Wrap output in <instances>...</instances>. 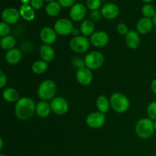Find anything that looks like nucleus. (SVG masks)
<instances>
[{"mask_svg": "<svg viewBox=\"0 0 156 156\" xmlns=\"http://www.w3.org/2000/svg\"><path fill=\"white\" fill-rule=\"evenodd\" d=\"M142 13L145 18H152L156 14L155 8L151 4H146L142 8Z\"/></svg>", "mask_w": 156, "mask_h": 156, "instance_id": "nucleus-28", "label": "nucleus"}, {"mask_svg": "<svg viewBox=\"0 0 156 156\" xmlns=\"http://www.w3.org/2000/svg\"><path fill=\"white\" fill-rule=\"evenodd\" d=\"M142 1H143L144 2H146L147 4H149V2H152V0H142Z\"/></svg>", "mask_w": 156, "mask_h": 156, "instance_id": "nucleus-42", "label": "nucleus"}, {"mask_svg": "<svg viewBox=\"0 0 156 156\" xmlns=\"http://www.w3.org/2000/svg\"><path fill=\"white\" fill-rule=\"evenodd\" d=\"M86 13V7L82 3H76L70 9L69 16L73 21L78 22L84 19Z\"/></svg>", "mask_w": 156, "mask_h": 156, "instance_id": "nucleus-14", "label": "nucleus"}, {"mask_svg": "<svg viewBox=\"0 0 156 156\" xmlns=\"http://www.w3.org/2000/svg\"><path fill=\"white\" fill-rule=\"evenodd\" d=\"M155 122L150 118H143L136 125V133L142 139H149L155 132Z\"/></svg>", "mask_w": 156, "mask_h": 156, "instance_id": "nucleus-4", "label": "nucleus"}, {"mask_svg": "<svg viewBox=\"0 0 156 156\" xmlns=\"http://www.w3.org/2000/svg\"><path fill=\"white\" fill-rule=\"evenodd\" d=\"M149 118L152 120H156V101H152L148 105L146 109Z\"/></svg>", "mask_w": 156, "mask_h": 156, "instance_id": "nucleus-29", "label": "nucleus"}, {"mask_svg": "<svg viewBox=\"0 0 156 156\" xmlns=\"http://www.w3.org/2000/svg\"><path fill=\"white\" fill-rule=\"evenodd\" d=\"M15 44H16L15 38L12 35H8L4 37H2L1 41H0V45L2 48L7 51L15 48Z\"/></svg>", "mask_w": 156, "mask_h": 156, "instance_id": "nucleus-26", "label": "nucleus"}, {"mask_svg": "<svg viewBox=\"0 0 156 156\" xmlns=\"http://www.w3.org/2000/svg\"><path fill=\"white\" fill-rule=\"evenodd\" d=\"M40 38L44 44L51 45L56 42L57 39V34L54 28L50 27H45L40 31Z\"/></svg>", "mask_w": 156, "mask_h": 156, "instance_id": "nucleus-13", "label": "nucleus"}, {"mask_svg": "<svg viewBox=\"0 0 156 156\" xmlns=\"http://www.w3.org/2000/svg\"><path fill=\"white\" fill-rule=\"evenodd\" d=\"M30 6L35 10H39L44 5V0H30Z\"/></svg>", "mask_w": 156, "mask_h": 156, "instance_id": "nucleus-35", "label": "nucleus"}, {"mask_svg": "<svg viewBox=\"0 0 156 156\" xmlns=\"http://www.w3.org/2000/svg\"><path fill=\"white\" fill-rule=\"evenodd\" d=\"M153 21L151 18H142L138 21L136 24V29L138 33L141 34H149L153 27Z\"/></svg>", "mask_w": 156, "mask_h": 156, "instance_id": "nucleus-17", "label": "nucleus"}, {"mask_svg": "<svg viewBox=\"0 0 156 156\" xmlns=\"http://www.w3.org/2000/svg\"><path fill=\"white\" fill-rule=\"evenodd\" d=\"M155 131H156V120L155 121Z\"/></svg>", "mask_w": 156, "mask_h": 156, "instance_id": "nucleus-44", "label": "nucleus"}, {"mask_svg": "<svg viewBox=\"0 0 156 156\" xmlns=\"http://www.w3.org/2000/svg\"><path fill=\"white\" fill-rule=\"evenodd\" d=\"M89 17L91 21H92L93 22H94V21H98L102 17L101 12H100V11L98 10L91 11V13H90Z\"/></svg>", "mask_w": 156, "mask_h": 156, "instance_id": "nucleus-34", "label": "nucleus"}, {"mask_svg": "<svg viewBox=\"0 0 156 156\" xmlns=\"http://www.w3.org/2000/svg\"><path fill=\"white\" fill-rule=\"evenodd\" d=\"M61 9H62V6L60 5L58 2H49L48 4L46 6V13L49 15V16L51 17H55L56 15H59L61 12Z\"/></svg>", "mask_w": 156, "mask_h": 156, "instance_id": "nucleus-25", "label": "nucleus"}, {"mask_svg": "<svg viewBox=\"0 0 156 156\" xmlns=\"http://www.w3.org/2000/svg\"><path fill=\"white\" fill-rule=\"evenodd\" d=\"M53 28L57 34L66 36L73 33L74 27H73V22L67 18H61L55 22Z\"/></svg>", "mask_w": 156, "mask_h": 156, "instance_id": "nucleus-8", "label": "nucleus"}, {"mask_svg": "<svg viewBox=\"0 0 156 156\" xmlns=\"http://www.w3.org/2000/svg\"><path fill=\"white\" fill-rule=\"evenodd\" d=\"M22 53L19 49L13 48L7 51L5 54V60L10 65H16L21 62Z\"/></svg>", "mask_w": 156, "mask_h": 156, "instance_id": "nucleus-19", "label": "nucleus"}, {"mask_svg": "<svg viewBox=\"0 0 156 156\" xmlns=\"http://www.w3.org/2000/svg\"><path fill=\"white\" fill-rule=\"evenodd\" d=\"M106 117L105 114L100 112V111H96L92 112L88 114L85 120L87 126H89L91 129H99L102 127L105 123Z\"/></svg>", "mask_w": 156, "mask_h": 156, "instance_id": "nucleus-7", "label": "nucleus"}, {"mask_svg": "<svg viewBox=\"0 0 156 156\" xmlns=\"http://www.w3.org/2000/svg\"><path fill=\"white\" fill-rule=\"evenodd\" d=\"M2 97L5 101L8 102H17L19 100L20 94L18 93V90H16L14 88H7L3 91Z\"/></svg>", "mask_w": 156, "mask_h": 156, "instance_id": "nucleus-22", "label": "nucleus"}, {"mask_svg": "<svg viewBox=\"0 0 156 156\" xmlns=\"http://www.w3.org/2000/svg\"><path fill=\"white\" fill-rule=\"evenodd\" d=\"M96 106L98 109V111L103 114H106L107 112H108L111 106L110 100L105 95L98 96L96 101Z\"/></svg>", "mask_w": 156, "mask_h": 156, "instance_id": "nucleus-23", "label": "nucleus"}, {"mask_svg": "<svg viewBox=\"0 0 156 156\" xmlns=\"http://www.w3.org/2000/svg\"><path fill=\"white\" fill-rule=\"evenodd\" d=\"M94 22L91 20H85L80 25V31L83 34V36L88 37L91 36L94 33Z\"/></svg>", "mask_w": 156, "mask_h": 156, "instance_id": "nucleus-24", "label": "nucleus"}, {"mask_svg": "<svg viewBox=\"0 0 156 156\" xmlns=\"http://www.w3.org/2000/svg\"><path fill=\"white\" fill-rule=\"evenodd\" d=\"M101 14L102 16L108 20H113L115 19L119 15V10L118 6L114 3H107L103 8L101 9Z\"/></svg>", "mask_w": 156, "mask_h": 156, "instance_id": "nucleus-16", "label": "nucleus"}, {"mask_svg": "<svg viewBox=\"0 0 156 156\" xmlns=\"http://www.w3.org/2000/svg\"><path fill=\"white\" fill-rule=\"evenodd\" d=\"M44 1L48 2H54L55 0H44Z\"/></svg>", "mask_w": 156, "mask_h": 156, "instance_id": "nucleus-43", "label": "nucleus"}, {"mask_svg": "<svg viewBox=\"0 0 156 156\" xmlns=\"http://www.w3.org/2000/svg\"><path fill=\"white\" fill-rule=\"evenodd\" d=\"M19 11L13 7H9L5 9L2 12V19L3 22L8 24H16L20 19Z\"/></svg>", "mask_w": 156, "mask_h": 156, "instance_id": "nucleus-10", "label": "nucleus"}, {"mask_svg": "<svg viewBox=\"0 0 156 156\" xmlns=\"http://www.w3.org/2000/svg\"><path fill=\"white\" fill-rule=\"evenodd\" d=\"M21 17L27 21H31L35 18L34 9L30 5H22L19 9Z\"/></svg>", "mask_w": 156, "mask_h": 156, "instance_id": "nucleus-21", "label": "nucleus"}, {"mask_svg": "<svg viewBox=\"0 0 156 156\" xmlns=\"http://www.w3.org/2000/svg\"><path fill=\"white\" fill-rule=\"evenodd\" d=\"M39 53L42 60L47 62H52L54 59L55 56H56L53 47L50 45H47V44H44L40 47Z\"/></svg>", "mask_w": 156, "mask_h": 156, "instance_id": "nucleus-18", "label": "nucleus"}, {"mask_svg": "<svg viewBox=\"0 0 156 156\" xmlns=\"http://www.w3.org/2000/svg\"><path fill=\"white\" fill-rule=\"evenodd\" d=\"M3 146H4V143H3V140L2 139H0V149H2Z\"/></svg>", "mask_w": 156, "mask_h": 156, "instance_id": "nucleus-40", "label": "nucleus"}, {"mask_svg": "<svg viewBox=\"0 0 156 156\" xmlns=\"http://www.w3.org/2000/svg\"><path fill=\"white\" fill-rule=\"evenodd\" d=\"M10 31L11 28L9 24L3 22V21L0 23V36H1L2 37H4L9 35Z\"/></svg>", "mask_w": 156, "mask_h": 156, "instance_id": "nucleus-31", "label": "nucleus"}, {"mask_svg": "<svg viewBox=\"0 0 156 156\" xmlns=\"http://www.w3.org/2000/svg\"><path fill=\"white\" fill-rule=\"evenodd\" d=\"M152 21H153V24H154V25H155V27H156V14H155V16H154L153 18H152Z\"/></svg>", "mask_w": 156, "mask_h": 156, "instance_id": "nucleus-41", "label": "nucleus"}, {"mask_svg": "<svg viewBox=\"0 0 156 156\" xmlns=\"http://www.w3.org/2000/svg\"><path fill=\"white\" fill-rule=\"evenodd\" d=\"M76 0H58V2L63 8L73 7L75 5Z\"/></svg>", "mask_w": 156, "mask_h": 156, "instance_id": "nucleus-36", "label": "nucleus"}, {"mask_svg": "<svg viewBox=\"0 0 156 156\" xmlns=\"http://www.w3.org/2000/svg\"><path fill=\"white\" fill-rule=\"evenodd\" d=\"M22 5H28L30 2V0H20Z\"/></svg>", "mask_w": 156, "mask_h": 156, "instance_id": "nucleus-39", "label": "nucleus"}, {"mask_svg": "<svg viewBox=\"0 0 156 156\" xmlns=\"http://www.w3.org/2000/svg\"><path fill=\"white\" fill-rule=\"evenodd\" d=\"M56 94V85L51 79H46L38 86V97L44 101L53 100Z\"/></svg>", "mask_w": 156, "mask_h": 156, "instance_id": "nucleus-2", "label": "nucleus"}, {"mask_svg": "<svg viewBox=\"0 0 156 156\" xmlns=\"http://www.w3.org/2000/svg\"><path fill=\"white\" fill-rule=\"evenodd\" d=\"M6 83H7V76L5 74L4 72L1 71L0 72V88H4Z\"/></svg>", "mask_w": 156, "mask_h": 156, "instance_id": "nucleus-37", "label": "nucleus"}, {"mask_svg": "<svg viewBox=\"0 0 156 156\" xmlns=\"http://www.w3.org/2000/svg\"><path fill=\"white\" fill-rule=\"evenodd\" d=\"M52 111L50 104L47 101H41L38 102L36 105V113L37 115L41 118H46L50 115V112Z\"/></svg>", "mask_w": 156, "mask_h": 156, "instance_id": "nucleus-20", "label": "nucleus"}, {"mask_svg": "<svg viewBox=\"0 0 156 156\" xmlns=\"http://www.w3.org/2000/svg\"><path fill=\"white\" fill-rule=\"evenodd\" d=\"M0 156H6V155H4V154H1V155H0Z\"/></svg>", "mask_w": 156, "mask_h": 156, "instance_id": "nucleus-45", "label": "nucleus"}, {"mask_svg": "<svg viewBox=\"0 0 156 156\" xmlns=\"http://www.w3.org/2000/svg\"><path fill=\"white\" fill-rule=\"evenodd\" d=\"M125 44L128 48L131 50H136L140 45V37L136 31L129 30L125 35Z\"/></svg>", "mask_w": 156, "mask_h": 156, "instance_id": "nucleus-15", "label": "nucleus"}, {"mask_svg": "<svg viewBox=\"0 0 156 156\" xmlns=\"http://www.w3.org/2000/svg\"><path fill=\"white\" fill-rule=\"evenodd\" d=\"M48 68V64L44 60H37L32 64L31 69L34 73L37 75H41L45 73Z\"/></svg>", "mask_w": 156, "mask_h": 156, "instance_id": "nucleus-27", "label": "nucleus"}, {"mask_svg": "<svg viewBox=\"0 0 156 156\" xmlns=\"http://www.w3.org/2000/svg\"><path fill=\"white\" fill-rule=\"evenodd\" d=\"M151 90L154 94H156V79L152 80V83H151Z\"/></svg>", "mask_w": 156, "mask_h": 156, "instance_id": "nucleus-38", "label": "nucleus"}, {"mask_svg": "<svg viewBox=\"0 0 156 156\" xmlns=\"http://www.w3.org/2000/svg\"><path fill=\"white\" fill-rule=\"evenodd\" d=\"M76 77L78 82L84 86L89 85L93 80V74L91 70L87 67H83L77 69Z\"/></svg>", "mask_w": 156, "mask_h": 156, "instance_id": "nucleus-12", "label": "nucleus"}, {"mask_svg": "<svg viewBox=\"0 0 156 156\" xmlns=\"http://www.w3.org/2000/svg\"><path fill=\"white\" fill-rule=\"evenodd\" d=\"M129 29L126 24H123V23H120L117 24V31L119 34L120 35H126L127 32L129 31Z\"/></svg>", "mask_w": 156, "mask_h": 156, "instance_id": "nucleus-32", "label": "nucleus"}, {"mask_svg": "<svg viewBox=\"0 0 156 156\" xmlns=\"http://www.w3.org/2000/svg\"><path fill=\"white\" fill-rule=\"evenodd\" d=\"M90 42L95 47H104L109 43V35L103 30H98L92 34L90 37Z\"/></svg>", "mask_w": 156, "mask_h": 156, "instance_id": "nucleus-11", "label": "nucleus"}, {"mask_svg": "<svg viewBox=\"0 0 156 156\" xmlns=\"http://www.w3.org/2000/svg\"><path fill=\"white\" fill-rule=\"evenodd\" d=\"M85 67L91 70L100 69L105 62L104 55L99 51H92L88 53L85 57Z\"/></svg>", "mask_w": 156, "mask_h": 156, "instance_id": "nucleus-5", "label": "nucleus"}, {"mask_svg": "<svg viewBox=\"0 0 156 156\" xmlns=\"http://www.w3.org/2000/svg\"><path fill=\"white\" fill-rule=\"evenodd\" d=\"M36 112V105L28 97L21 98L15 104V113L20 120H27L31 118Z\"/></svg>", "mask_w": 156, "mask_h": 156, "instance_id": "nucleus-1", "label": "nucleus"}, {"mask_svg": "<svg viewBox=\"0 0 156 156\" xmlns=\"http://www.w3.org/2000/svg\"><path fill=\"white\" fill-rule=\"evenodd\" d=\"M101 5V0H86V5L87 7L91 11L98 10L99 8Z\"/></svg>", "mask_w": 156, "mask_h": 156, "instance_id": "nucleus-30", "label": "nucleus"}, {"mask_svg": "<svg viewBox=\"0 0 156 156\" xmlns=\"http://www.w3.org/2000/svg\"><path fill=\"white\" fill-rule=\"evenodd\" d=\"M73 65L75 68H77L78 69H82L83 67H85V60L82 59L81 58L79 57H76L73 59Z\"/></svg>", "mask_w": 156, "mask_h": 156, "instance_id": "nucleus-33", "label": "nucleus"}, {"mask_svg": "<svg viewBox=\"0 0 156 156\" xmlns=\"http://www.w3.org/2000/svg\"><path fill=\"white\" fill-rule=\"evenodd\" d=\"M89 40L85 36L73 37L69 42V47L76 53H84L88 50L90 47Z\"/></svg>", "mask_w": 156, "mask_h": 156, "instance_id": "nucleus-6", "label": "nucleus"}, {"mask_svg": "<svg viewBox=\"0 0 156 156\" xmlns=\"http://www.w3.org/2000/svg\"><path fill=\"white\" fill-rule=\"evenodd\" d=\"M51 110L57 115H63L69 111V103L64 98L55 97L50 102Z\"/></svg>", "mask_w": 156, "mask_h": 156, "instance_id": "nucleus-9", "label": "nucleus"}, {"mask_svg": "<svg viewBox=\"0 0 156 156\" xmlns=\"http://www.w3.org/2000/svg\"><path fill=\"white\" fill-rule=\"evenodd\" d=\"M110 103L112 109L119 114L126 112L130 105L128 98L120 92L114 93L110 98Z\"/></svg>", "mask_w": 156, "mask_h": 156, "instance_id": "nucleus-3", "label": "nucleus"}]
</instances>
